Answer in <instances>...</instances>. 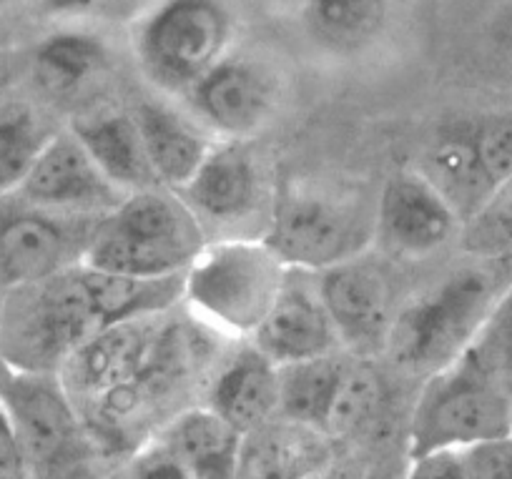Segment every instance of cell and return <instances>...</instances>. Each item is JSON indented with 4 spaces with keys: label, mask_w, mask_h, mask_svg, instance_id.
I'll use <instances>...</instances> for the list:
<instances>
[{
    "label": "cell",
    "mask_w": 512,
    "mask_h": 479,
    "mask_svg": "<svg viewBox=\"0 0 512 479\" xmlns=\"http://www.w3.org/2000/svg\"><path fill=\"white\" fill-rule=\"evenodd\" d=\"M78 266L0 291V362L16 372L58 377L73 352L101 332Z\"/></svg>",
    "instance_id": "5b68a950"
},
{
    "label": "cell",
    "mask_w": 512,
    "mask_h": 479,
    "mask_svg": "<svg viewBox=\"0 0 512 479\" xmlns=\"http://www.w3.org/2000/svg\"><path fill=\"white\" fill-rule=\"evenodd\" d=\"M512 434V394L477 344L430 374L417 397L407 457L465 452Z\"/></svg>",
    "instance_id": "3957f363"
},
{
    "label": "cell",
    "mask_w": 512,
    "mask_h": 479,
    "mask_svg": "<svg viewBox=\"0 0 512 479\" xmlns=\"http://www.w3.org/2000/svg\"><path fill=\"white\" fill-rule=\"evenodd\" d=\"M56 133L33 103H0V199L16 194Z\"/></svg>",
    "instance_id": "484cf974"
},
{
    "label": "cell",
    "mask_w": 512,
    "mask_h": 479,
    "mask_svg": "<svg viewBox=\"0 0 512 479\" xmlns=\"http://www.w3.org/2000/svg\"><path fill=\"white\" fill-rule=\"evenodd\" d=\"M500 296L502 276L492 266L455 271L397 311L384 349L397 367L430 377L475 347Z\"/></svg>",
    "instance_id": "277c9868"
},
{
    "label": "cell",
    "mask_w": 512,
    "mask_h": 479,
    "mask_svg": "<svg viewBox=\"0 0 512 479\" xmlns=\"http://www.w3.org/2000/svg\"><path fill=\"white\" fill-rule=\"evenodd\" d=\"M507 78H510V86H512V28L507 33Z\"/></svg>",
    "instance_id": "8d00e7d4"
},
{
    "label": "cell",
    "mask_w": 512,
    "mask_h": 479,
    "mask_svg": "<svg viewBox=\"0 0 512 479\" xmlns=\"http://www.w3.org/2000/svg\"><path fill=\"white\" fill-rule=\"evenodd\" d=\"M108 48L86 31H58L43 38L33 53V76L46 96L73 98L106 76Z\"/></svg>",
    "instance_id": "603a6c76"
},
{
    "label": "cell",
    "mask_w": 512,
    "mask_h": 479,
    "mask_svg": "<svg viewBox=\"0 0 512 479\" xmlns=\"http://www.w3.org/2000/svg\"><path fill=\"white\" fill-rule=\"evenodd\" d=\"M176 194L184 199L201 226L224 231L221 239L244 236L241 229L262 219L267 229L274 191L267 171L249 141H216L189 184Z\"/></svg>",
    "instance_id": "30bf717a"
},
{
    "label": "cell",
    "mask_w": 512,
    "mask_h": 479,
    "mask_svg": "<svg viewBox=\"0 0 512 479\" xmlns=\"http://www.w3.org/2000/svg\"><path fill=\"white\" fill-rule=\"evenodd\" d=\"M422 176L442 194V199L452 206L457 219L470 221L490 196L480 161H477L475 141H472L470 121L445 128L435 141L427 146L422 156Z\"/></svg>",
    "instance_id": "7402d4cb"
},
{
    "label": "cell",
    "mask_w": 512,
    "mask_h": 479,
    "mask_svg": "<svg viewBox=\"0 0 512 479\" xmlns=\"http://www.w3.org/2000/svg\"><path fill=\"white\" fill-rule=\"evenodd\" d=\"M116 479H194L179 457L161 442L149 437L144 444L128 452L118 467Z\"/></svg>",
    "instance_id": "f546056e"
},
{
    "label": "cell",
    "mask_w": 512,
    "mask_h": 479,
    "mask_svg": "<svg viewBox=\"0 0 512 479\" xmlns=\"http://www.w3.org/2000/svg\"><path fill=\"white\" fill-rule=\"evenodd\" d=\"M38 209L76 216H106L126 194L101 174L68 128L51 138L16 194Z\"/></svg>",
    "instance_id": "5bb4252c"
},
{
    "label": "cell",
    "mask_w": 512,
    "mask_h": 479,
    "mask_svg": "<svg viewBox=\"0 0 512 479\" xmlns=\"http://www.w3.org/2000/svg\"><path fill=\"white\" fill-rule=\"evenodd\" d=\"M131 113L161 189H184L209 156L214 136L191 113L176 111L164 101H144Z\"/></svg>",
    "instance_id": "ac0fdd59"
},
{
    "label": "cell",
    "mask_w": 512,
    "mask_h": 479,
    "mask_svg": "<svg viewBox=\"0 0 512 479\" xmlns=\"http://www.w3.org/2000/svg\"><path fill=\"white\" fill-rule=\"evenodd\" d=\"M234 28L226 0H154L136 23V61L156 88L184 96L229 56Z\"/></svg>",
    "instance_id": "ba28073f"
},
{
    "label": "cell",
    "mask_w": 512,
    "mask_h": 479,
    "mask_svg": "<svg viewBox=\"0 0 512 479\" xmlns=\"http://www.w3.org/2000/svg\"><path fill=\"white\" fill-rule=\"evenodd\" d=\"M101 216L58 214L18 196L0 199V291L36 284L83 264Z\"/></svg>",
    "instance_id": "9c48e42d"
},
{
    "label": "cell",
    "mask_w": 512,
    "mask_h": 479,
    "mask_svg": "<svg viewBox=\"0 0 512 479\" xmlns=\"http://www.w3.org/2000/svg\"><path fill=\"white\" fill-rule=\"evenodd\" d=\"M189 113L219 141H249L277 111V81L251 58L226 56L184 93Z\"/></svg>",
    "instance_id": "8fae6325"
},
{
    "label": "cell",
    "mask_w": 512,
    "mask_h": 479,
    "mask_svg": "<svg viewBox=\"0 0 512 479\" xmlns=\"http://www.w3.org/2000/svg\"><path fill=\"white\" fill-rule=\"evenodd\" d=\"M477 161L490 194L507 179H512V108L492 116L470 121Z\"/></svg>",
    "instance_id": "f1b7e54d"
},
{
    "label": "cell",
    "mask_w": 512,
    "mask_h": 479,
    "mask_svg": "<svg viewBox=\"0 0 512 479\" xmlns=\"http://www.w3.org/2000/svg\"><path fill=\"white\" fill-rule=\"evenodd\" d=\"M337 459L322 429L277 417L244 442L241 469L249 479H312Z\"/></svg>",
    "instance_id": "ffe728a7"
},
{
    "label": "cell",
    "mask_w": 512,
    "mask_h": 479,
    "mask_svg": "<svg viewBox=\"0 0 512 479\" xmlns=\"http://www.w3.org/2000/svg\"><path fill=\"white\" fill-rule=\"evenodd\" d=\"M470 479H512V434L465 449Z\"/></svg>",
    "instance_id": "4dcf8cb0"
},
{
    "label": "cell",
    "mask_w": 512,
    "mask_h": 479,
    "mask_svg": "<svg viewBox=\"0 0 512 479\" xmlns=\"http://www.w3.org/2000/svg\"><path fill=\"white\" fill-rule=\"evenodd\" d=\"M387 11L390 0H304L302 21L324 51L354 56L382 33Z\"/></svg>",
    "instance_id": "cb8c5ba5"
},
{
    "label": "cell",
    "mask_w": 512,
    "mask_h": 479,
    "mask_svg": "<svg viewBox=\"0 0 512 479\" xmlns=\"http://www.w3.org/2000/svg\"><path fill=\"white\" fill-rule=\"evenodd\" d=\"M0 407L11 419L33 479H93L101 449L56 374L16 372L0 362Z\"/></svg>",
    "instance_id": "52a82bcc"
},
{
    "label": "cell",
    "mask_w": 512,
    "mask_h": 479,
    "mask_svg": "<svg viewBox=\"0 0 512 479\" xmlns=\"http://www.w3.org/2000/svg\"><path fill=\"white\" fill-rule=\"evenodd\" d=\"M407 459L405 479H470L462 452H432Z\"/></svg>",
    "instance_id": "1f68e13d"
},
{
    "label": "cell",
    "mask_w": 512,
    "mask_h": 479,
    "mask_svg": "<svg viewBox=\"0 0 512 479\" xmlns=\"http://www.w3.org/2000/svg\"><path fill=\"white\" fill-rule=\"evenodd\" d=\"M249 342L277 367L344 352L317 286L292 281V276Z\"/></svg>",
    "instance_id": "2e32d148"
},
{
    "label": "cell",
    "mask_w": 512,
    "mask_h": 479,
    "mask_svg": "<svg viewBox=\"0 0 512 479\" xmlns=\"http://www.w3.org/2000/svg\"><path fill=\"white\" fill-rule=\"evenodd\" d=\"M312 479H367V474L357 472V469L349 467V464L337 462V459H334L327 469H322L319 474H314Z\"/></svg>",
    "instance_id": "d590c367"
},
{
    "label": "cell",
    "mask_w": 512,
    "mask_h": 479,
    "mask_svg": "<svg viewBox=\"0 0 512 479\" xmlns=\"http://www.w3.org/2000/svg\"><path fill=\"white\" fill-rule=\"evenodd\" d=\"M262 239L287 269L322 274L364 256L377 239V206L332 186H292L274 196Z\"/></svg>",
    "instance_id": "8992f818"
},
{
    "label": "cell",
    "mask_w": 512,
    "mask_h": 479,
    "mask_svg": "<svg viewBox=\"0 0 512 479\" xmlns=\"http://www.w3.org/2000/svg\"><path fill=\"white\" fill-rule=\"evenodd\" d=\"M317 276L314 286L344 352L364 359L367 354L387 347V337L395 322L387 274L359 256Z\"/></svg>",
    "instance_id": "4fadbf2b"
},
{
    "label": "cell",
    "mask_w": 512,
    "mask_h": 479,
    "mask_svg": "<svg viewBox=\"0 0 512 479\" xmlns=\"http://www.w3.org/2000/svg\"><path fill=\"white\" fill-rule=\"evenodd\" d=\"M171 327L166 314H159L101 329L73 352L58 379L78 407L93 402L141 377L164 349Z\"/></svg>",
    "instance_id": "7c38bea8"
},
{
    "label": "cell",
    "mask_w": 512,
    "mask_h": 479,
    "mask_svg": "<svg viewBox=\"0 0 512 479\" xmlns=\"http://www.w3.org/2000/svg\"><path fill=\"white\" fill-rule=\"evenodd\" d=\"M0 479H33L11 419L0 407Z\"/></svg>",
    "instance_id": "836d02e7"
},
{
    "label": "cell",
    "mask_w": 512,
    "mask_h": 479,
    "mask_svg": "<svg viewBox=\"0 0 512 479\" xmlns=\"http://www.w3.org/2000/svg\"><path fill=\"white\" fill-rule=\"evenodd\" d=\"M495 372L500 374V379L505 382V387L510 389L512 394V319L507 324L505 334H502V344H500V364H492Z\"/></svg>",
    "instance_id": "e575fe53"
},
{
    "label": "cell",
    "mask_w": 512,
    "mask_h": 479,
    "mask_svg": "<svg viewBox=\"0 0 512 479\" xmlns=\"http://www.w3.org/2000/svg\"><path fill=\"white\" fill-rule=\"evenodd\" d=\"M156 437L184 462L194 479L239 477L246 437L209 407L181 409Z\"/></svg>",
    "instance_id": "44dd1931"
},
{
    "label": "cell",
    "mask_w": 512,
    "mask_h": 479,
    "mask_svg": "<svg viewBox=\"0 0 512 479\" xmlns=\"http://www.w3.org/2000/svg\"><path fill=\"white\" fill-rule=\"evenodd\" d=\"M204 407L249 437L279 417V367L246 342L216 367Z\"/></svg>",
    "instance_id": "e0dca14e"
},
{
    "label": "cell",
    "mask_w": 512,
    "mask_h": 479,
    "mask_svg": "<svg viewBox=\"0 0 512 479\" xmlns=\"http://www.w3.org/2000/svg\"><path fill=\"white\" fill-rule=\"evenodd\" d=\"M462 221L440 191L417 169L400 171L387 181L377 201V236L400 256L422 259L440 251Z\"/></svg>",
    "instance_id": "9a60e30c"
},
{
    "label": "cell",
    "mask_w": 512,
    "mask_h": 479,
    "mask_svg": "<svg viewBox=\"0 0 512 479\" xmlns=\"http://www.w3.org/2000/svg\"><path fill=\"white\" fill-rule=\"evenodd\" d=\"M465 249L487 261L512 254V179L497 186L477 214L462 226Z\"/></svg>",
    "instance_id": "83f0119b"
},
{
    "label": "cell",
    "mask_w": 512,
    "mask_h": 479,
    "mask_svg": "<svg viewBox=\"0 0 512 479\" xmlns=\"http://www.w3.org/2000/svg\"><path fill=\"white\" fill-rule=\"evenodd\" d=\"M209 234L176 191L146 189L126 194L101 216L83 264L136 279L184 276Z\"/></svg>",
    "instance_id": "6da1fadb"
},
{
    "label": "cell",
    "mask_w": 512,
    "mask_h": 479,
    "mask_svg": "<svg viewBox=\"0 0 512 479\" xmlns=\"http://www.w3.org/2000/svg\"><path fill=\"white\" fill-rule=\"evenodd\" d=\"M384 404V384L364 359L352 357L324 422L329 439L357 437L374 424Z\"/></svg>",
    "instance_id": "4316f807"
},
{
    "label": "cell",
    "mask_w": 512,
    "mask_h": 479,
    "mask_svg": "<svg viewBox=\"0 0 512 479\" xmlns=\"http://www.w3.org/2000/svg\"><path fill=\"white\" fill-rule=\"evenodd\" d=\"M349 359L352 357L339 352L332 357L279 367V417L324 432V422L349 367Z\"/></svg>",
    "instance_id": "d4e9b609"
},
{
    "label": "cell",
    "mask_w": 512,
    "mask_h": 479,
    "mask_svg": "<svg viewBox=\"0 0 512 479\" xmlns=\"http://www.w3.org/2000/svg\"><path fill=\"white\" fill-rule=\"evenodd\" d=\"M76 141L86 148L93 164L121 194L161 189L146 156L134 113L93 111L76 116L68 126Z\"/></svg>",
    "instance_id": "d6986e66"
},
{
    "label": "cell",
    "mask_w": 512,
    "mask_h": 479,
    "mask_svg": "<svg viewBox=\"0 0 512 479\" xmlns=\"http://www.w3.org/2000/svg\"><path fill=\"white\" fill-rule=\"evenodd\" d=\"M131 3L134 0H41V8L58 18H108Z\"/></svg>",
    "instance_id": "d6a6232c"
},
{
    "label": "cell",
    "mask_w": 512,
    "mask_h": 479,
    "mask_svg": "<svg viewBox=\"0 0 512 479\" xmlns=\"http://www.w3.org/2000/svg\"><path fill=\"white\" fill-rule=\"evenodd\" d=\"M3 3H6V0H0V6H3Z\"/></svg>",
    "instance_id": "74e56055"
},
{
    "label": "cell",
    "mask_w": 512,
    "mask_h": 479,
    "mask_svg": "<svg viewBox=\"0 0 512 479\" xmlns=\"http://www.w3.org/2000/svg\"><path fill=\"white\" fill-rule=\"evenodd\" d=\"M292 269L262 236L216 239L184 271L181 301L211 332L249 342L287 286Z\"/></svg>",
    "instance_id": "7a4b0ae2"
}]
</instances>
